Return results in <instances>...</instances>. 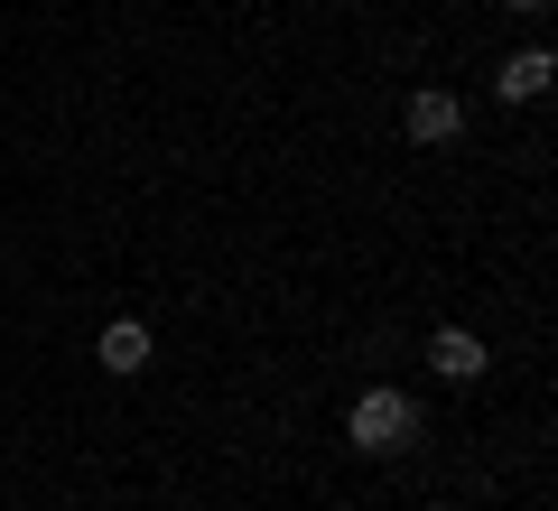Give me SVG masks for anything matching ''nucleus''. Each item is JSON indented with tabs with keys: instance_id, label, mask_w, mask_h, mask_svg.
Listing matches in <instances>:
<instances>
[{
	"instance_id": "4",
	"label": "nucleus",
	"mask_w": 558,
	"mask_h": 511,
	"mask_svg": "<svg viewBox=\"0 0 558 511\" xmlns=\"http://www.w3.org/2000/svg\"><path fill=\"white\" fill-rule=\"evenodd\" d=\"M549 75H558V57H549V47H521V57H502L494 94H502V102H539V94H549Z\"/></svg>"
},
{
	"instance_id": "6",
	"label": "nucleus",
	"mask_w": 558,
	"mask_h": 511,
	"mask_svg": "<svg viewBox=\"0 0 558 511\" xmlns=\"http://www.w3.org/2000/svg\"><path fill=\"white\" fill-rule=\"evenodd\" d=\"M502 10H521V20H539V10H549V0H502Z\"/></svg>"
},
{
	"instance_id": "2",
	"label": "nucleus",
	"mask_w": 558,
	"mask_h": 511,
	"mask_svg": "<svg viewBox=\"0 0 558 511\" xmlns=\"http://www.w3.org/2000/svg\"><path fill=\"white\" fill-rule=\"evenodd\" d=\"M400 131H410V139H418V149H447V139H457V131H465V102H457V94H447V84H418V94H410V102H400Z\"/></svg>"
},
{
	"instance_id": "5",
	"label": "nucleus",
	"mask_w": 558,
	"mask_h": 511,
	"mask_svg": "<svg viewBox=\"0 0 558 511\" xmlns=\"http://www.w3.org/2000/svg\"><path fill=\"white\" fill-rule=\"evenodd\" d=\"M94 354H102V373H149V326L140 316H112Z\"/></svg>"
},
{
	"instance_id": "1",
	"label": "nucleus",
	"mask_w": 558,
	"mask_h": 511,
	"mask_svg": "<svg viewBox=\"0 0 558 511\" xmlns=\"http://www.w3.org/2000/svg\"><path fill=\"white\" fill-rule=\"evenodd\" d=\"M344 437H354V455H400L418 437V400L410 391H354V410H344Z\"/></svg>"
},
{
	"instance_id": "3",
	"label": "nucleus",
	"mask_w": 558,
	"mask_h": 511,
	"mask_svg": "<svg viewBox=\"0 0 558 511\" xmlns=\"http://www.w3.org/2000/svg\"><path fill=\"white\" fill-rule=\"evenodd\" d=\"M428 373H438V381H484V373H494V354H484V334L438 326V334H428Z\"/></svg>"
}]
</instances>
